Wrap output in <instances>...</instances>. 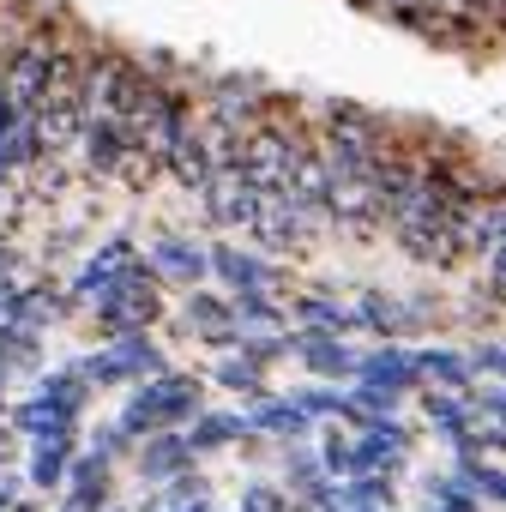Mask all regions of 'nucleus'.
Listing matches in <instances>:
<instances>
[{
    "label": "nucleus",
    "mask_w": 506,
    "mask_h": 512,
    "mask_svg": "<svg viewBox=\"0 0 506 512\" xmlns=\"http://www.w3.org/2000/svg\"><path fill=\"white\" fill-rule=\"evenodd\" d=\"M193 470V446H187V434L181 428H163V434H145V446H139V476L145 482H175V476H187Z\"/></svg>",
    "instance_id": "ddd939ff"
},
{
    "label": "nucleus",
    "mask_w": 506,
    "mask_h": 512,
    "mask_svg": "<svg viewBox=\"0 0 506 512\" xmlns=\"http://www.w3.org/2000/svg\"><path fill=\"white\" fill-rule=\"evenodd\" d=\"M308 416H326V410H338L344 416V392H332V386H302V392H290Z\"/></svg>",
    "instance_id": "c85d7f7f"
},
{
    "label": "nucleus",
    "mask_w": 506,
    "mask_h": 512,
    "mask_svg": "<svg viewBox=\"0 0 506 512\" xmlns=\"http://www.w3.org/2000/svg\"><path fill=\"white\" fill-rule=\"evenodd\" d=\"M145 85V61L121 55V49H91V67H85V121H109V127H127V109Z\"/></svg>",
    "instance_id": "f03ea898"
},
{
    "label": "nucleus",
    "mask_w": 506,
    "mask_h": 512,
    "mask_svg": "<svg viewBox=\"0 0 506 512\" xmlns=\"http://www.w3.org/2000/svg\"><path fill=\"white\" fill-rule=\"evenodd\" d=\"M79 374L91 380V386H121V380H151V374H163V350L145 338V332H127V338H115L109 350H97V356H85L79 362Z\"/></svg>",
    "instance_id": "20e7f679"
},
{
    "label": "nucleus",
    "mask_w": 506,
    "mask_h": 512,
    "mask_svg": "<svg viewBox=\"0 0 506 512\" xmlns=\"http://www.w3.org/2000/svg\"><path fill=\"white\" fill-rule=\"evenodd\" d=\"M199 205H205V217H211L217 229H241V235H247L253 211H260V187L241 175V163H223V169H211V181L199 187Z\"/></svg>",
    "instance_id": "39448f33"
},
{
    "label": "nucleus",
    "mask_w": 506,
    "mask_h": 512,
    "mask_svg": "<svg viewBox=\"0 0 506 512\" xmlns=\"http://www.w3.org/2000/svg\"><path fill=\"white\" fill-rule=\"evenodd\" d=\"M470 374H476V368H470V356H458V350H434V344H428V350H416V380H422V386L464 392V386H470Z\"/></svg>",
    "instance_id": "412c9836"
},
{
    "label": "nucleus",
    "mask_w": 506,
    "mask_h": 512,
    "mask_svg": "<svg viewBox=\"0 0 506 512\" xmlns=\"http://www.w3.org/2000/svg\"><path fill=\"white\" fill-rule=\"evenodd\" d=\"M356 380H362V386H386V392H410V386H422V380H416V350L380 344V350L356 356Z\"/></svg>",
    "instance_id": "2eb2a0df"
},
{
    "label": "nucleus",
    "mask_w": 506,
    "mask_h": 512,
    "mask_svg": "<svg viewBox=\"0 0 506 512\" xmlns=\"http://www.w3.org/2000/svg\"><path fill=\"white\" fill-rule=\"evenodd\" d=\"M187 326L205 338V332H217V326H235V314H229L223 296H211V290H187Z\"/></svg>",
    "instance_id": "393cba45"
},
{
    "label": "nucleus",
    "mask_w": 506,
    "mask_h": 512,
    "mask_svg": "<svg viewBox=\"0 0 506 512\" xmlns=\"http://www.w3.org/2000/svg\"><path fill=\"white\" fill-rule=\"evenodd\" d=\"M458 464L470 470V482H476V500L506 512V470H500V464H476V458H458Z\"/></svg>",
    "instance_id": "bb28decb"
},
{
    "label": "nucleus",
    "mask_w": 506,
    "mask_h": 512,
    "mask_svg": "<svg viewBox=\"0 0 506 512\" xmlns=\"http://www.w3.org/2000/svg\"><path fill=\"white\" fill-rule=\"evenodd\" d=\"M470 368H476V374L506 380V344H476V350H470Z\"/></svg>",
    "instance_id": "7c9ffc66"
},
{
    "label": "nucleus",
    "mask_w": 506,
    "mask_h": 512,
    "mask_svg": "<svg viewBox=\"0 0 506 512\" xmlns=\"http://www.w3.org/2000/svg\"><path fill=\"white\" fill-rule=\"evenodd\" d=\"M241 512H296V506H290V494H278V488H266V482H253V488L241 494Z\"/></svg>",
    "instance_id": "c756f323"
},
{
    "label": "nucleus",
    "mask_w": 506,
    "mask_h": 512,
    "mask_svg": "<svg viewBox=\"0 0 506 512\" xmlns=\"http://www.w3.org/2000/svg\"><path fill=\"white\" fill-rule=\"evenodd\" d=\"M290 350H302V362H308L320 380H350V374H356V350H350L338 332H296Z\"/></svg>",
    "instance_id": "dca6fc26"
},
{
    "label": "nucleus",
    "mask_w": 506,
    "mask_h": 512,
    "mask_svg": "<svg viewBox=\"0 0 506 512\" xmlns=\"http://www.w3.org/2000/svg\"><path fill=\"white\" fill-rule=\"evenodd\" d=\"M13 458V434H0V464H7Z\"/></svg>",
    "instance_id": "f704fd0d"
},
{
    "label": "nucleus",
    "mask_w": 506,
    "mask_h": 512,
    "mask_svg": "<svg viewBox=\"0 0 506 512\" xmlns=\"http://www.w3.org/2000/svg\"><path fill=\"white\" fill-rule=\"evenodd\" d=\"M127 266H133V241H127V235L103 241V247L91 253V260H85V272H79L73 296H79V302H91V290H97V284H109V278H115V272H127Z\"/></svg>",
    "instance_id": "aec40b11"
},
{
    "label": "nucleus",
    "mask_w": 506,
    "mask_h": 512,
    "mask_svg": "<svg viewBox=\"0 0 506 512\" xmlns=\"http://www.w3.org/2000/svg\"><path fill=\"white\" fill-rule=\"evenodd\" d=\"M19 506V482L13 476H0V512H13Z\"/></svg>",
    "instance_id": "473e14b6"
},
{
    "label": "nucleus",
    "mask_w": 506,
    "mask_h": 512,
    "mask_svg": "<svg viewBox=\"0 0 506 512\" xmlns=\"http://www.w3.org/2000/svg\"><path fill=\"white\" fill-rule=\"evenodd\" d=\"M19 217V187H0V229Z\"/></svg>",
    "instance_id": "2f4dec72"
},
{
    "label": "nucleus",
    "mask_w": 506,
    "mask_h": 512,
    "mask_svg": "<svg viewBox=\"0 0 506 512\" xmlns=\"http://www.w3.org/2000/svg\"><path fill=\"white\" fill-rule=\"evenodd\" d=\"M163 175H169L175 187H187V193H199V187L211 181V151H205V139H199V115L175 133V145H169V157H163Z\"/></svg>",
    "instance_id": "4468645a"
},
{
    "label": "nucleus",
    "mask_w": 506,
    "mask_h": 512,
    "mask_svg": "<svg viewBox=\"0 0 506 512\" xmlns=\"http://www.w3.org/2000/svg\"><path fill=\"white\" fill-rule=\"evenodd\" d=\"M211 278L241 296V290H278V266L266 260V253H253V247H235V241H217L211 247Z\"/></svg>",
    "instance_id": "0eeeda50"
},
{
    "label": "nucleus",
    "mask_w": 506,
    "mask_h": 512,
    "mask_svg": "<svg viewBox=\"0 0 506 512\" xmlns=\"http://www.w3.org/2000/svg\"><path fill=\"white\" fill-rule=\"evenodd\" d=\"M13 422H19L25 434H49V428H73V416H67V410H61L55 398H43V392H37L31 404H19V416H13Z\"/></svg>",
    "instance_id": "a878e982"
},
{
    "label": "nucleus",
    "mask_w": 506,
    "mask_h": 512,
    "mask_svg": "<svg viewBox=\"0 0 506 512\" xmlns=\"http://www.w3.org/2000/svg\"><path fill=\"white\" fill-rule=\"evenodd\" d=\"M332 187H326V217L338 235L350 241H368L374 229H386V193L374 187V175H356V169H326Z\"/></svg>",
    "instance_id": "7ed1b4c3"
},
{
    "label": "nucleus",
    "mask_w": 506,
    "mask_h": 512,
    "mask_svg": "<svg viewBox=\"0 0 506 512\" xmlns=\"http://www.w3.org/2000/svg\"><path fill=\"white\" fill-rule=\"evenodd\" d=\"M404 452H410V434L386 416V422H368L362 434H356V476H392L398 464H404Z\"/></svg>",
    "instance_id": "9d476101"
},
{
    "label": "nucleus",
    "mask_w": 506,
    "mask_h": 512,
    "mask_svg": "<svg viewBox=\"0 0 506 512\" xmlns=\"http://www.w3.org/2000/svg\"><path fill=\"white\" fill-rule=\"evenodd\" d=\"M326 229H332L326 211H314V205H302L290 193H260V211H253V223H247L253 247L272 253V260H302Z\"/></svg>",
    "instance_id": "f257e3e1"
},
{
    "label": "nucleus",
    "mask_w": 506,
    "mask_h": 512,
    "mask_svg": "<svg viewBox=\"0 0 506 512\" xmlns=\"http://www.w3.org/2000/svg\"><path fill=\"white\" fill-rule=\"evenodd\" d=\"M356 320H362V332H374V338H386V344H404V338L422 332V314H416L410 302H398V296H380V290H368V296L356 302Z\"/></svg>",
    "instance_id": "9b49d317"
},
{
    "label": "nucleus",
    "mask_w": 506,
    "mask_h": 512,
    "mask_svg": "<svg viewBox=\"0 0 506 512\" xmlns=\"http://www.w3.org/2000/svg\"><path fill=\"white\" fill-rule=\"evenodd\" d=\"M290 320L302 326V332H356L362 320H356V302H332V296H290Z\"/></svg>",
    "instance_id": "6ab92c4d"
},
{
    "label": "nucleus",
    "mask_w": 506,
    "mask_h": 512,
    "mask_svg": "<svg viewBox=\"0 0 506 512\" xmlns=\"http://www.w3.org/2000/svg\"><path fill=\"white\" fill-rule=\"evenodd\" d=\"M422 410H428V428L452 440V434H458V428L470 422V410H476V404H470L464 392H446V386H428V392H422Z\"/></svg>",
    "instance_id": "5701e85b"
},
{
    "label": "nucleus",
    "mask_w": 506,
    "mask_h": 512,
    "mask_svg": "<svg viewBox=\"0 0 506 512\" xmlns=\"http://www.w3.org/2000/svg\"><path fill=\"white\" fill-rule=\"evenodd\" d=\"M266 103H272V91H266L260 79H235V73H223V79L205 85L199 115H211V121L235 127V133H247L253 121H266Z\"/></svg>",
    "instance_id": "423d86ee"
},
{
    "label": "nucleus",
    "mask_w": 506,
    "mask_h": 512,
    "mask_svg": "<svg viewBox=\"0 0 506 512\" xmlns=\"http://www.w3.org/2000/svg\"><path fill=\"white\" fill-rule=\"evenodd\" d=\"M151 404H157V416H163V428H181V422H193L199 410H205V386L193 380V374H151L145 386H139Z\"/></svg>",
    "instance_id": "1a4fd4ad"
},
{
    "label": "nucleus",
    "mask_w": 506,
    "mask_h": 512,
    "mask_svg": "<svg viewBox=\"0 0 506 512\" xmlns=\"http://www.w3.org/2000/svg\"><path fill=\"white\" fill-rule=\"evenodd\" d=\"M67 470H73V428L31 434V482H37V488H61Z\"/></svg>",
    "instance_id": "f3484780"
},
{
    "label": "nucleus",
    "mask_w": 506,
    "mask_h": 512,
    "mask_svg": "<svg viewBox=\"0 0 506 512\" xmlns=\"http://www.w3.org/2000/svg\"><path fill=\"white\" fill-rule=\"evenodd\" d=\"M247 440V416H223V410H199L193 428H187V446L193 452H217V446H235Z\"/></svg>",
    "instance_id": "4be33fe9"
},
{
    "label": "nucleus",
    "mask_w": 506,
    "mask_h": 512,
    "mask_svg": "<svg viewBox=\"0 0 506 512\" xmlns=\"http://www.w3.org/2000/svg\"><path fill=\"white\" fill-rule=\"evenodd\" d=\"M121 157H127V127L85 121V133H79V169L91 181H115L121 175Z\"/></svg>",
    "instance_id": "f8f14e48"
},
{
    "label": "nucleus",
    "mask_w": 506,
    "mask_h": 512,
    "mask_svg": "<svg viewBox=\"0 0 506 512\" xmlns=\"http://www.w3.org/2000/svg\"><path fill=\"white\" fill-rule=\"evenodd\" d=\"M247 428H272V434H284V440H296V434H308L314 428V416L296 404V398H272V392H253L247 398Z\"/></svg>",
    "instance_id": "a211bd4d"
},
{
    "label": "nucleus",
    "mask_w": 506,
    "mask_h": 512,
    "mask_svg": "<svg viewBox=\"0 0 506 512\" xmlns=\"http://www.w3.org/2000/svg\"><path fill=\"white\" fill-rule=\"evenodd\" d=\"M151 272L169 278V284L199 290V284L211 278V247H199V241H187V235H157V247H151Z\"/></svg>",
    "instance_id": "6e6552de"
},
{
    "label": "nucleus",
    "mask_w": 506,
    "mask_h": 512,
    "mask_svg": "<svg viewBox=\"0 0 506 512\" xmlns=\"http://www.w3.org/2000/svg\"><path fill=\"white\" fill-rule=\"evenodd\" d=\"M217 380L253 398V392H266V362H260V356H247V350H235V356L217 362Z\"/></svg>",
    "instance_id": "b1692460"
},
{
    "label": "nucleus",
    "mask_w": 506,
    "mask_h": 512,
    "mask_svg": "<svg viewBox=\"0 0 506 512\" xmlns=\"http://www.w3.org/2000/svg\"><path fill=\"white\" fill-rule=\"evenodd\" d=\"M187 512H211V506H205V500H199V506H187Z\"/></svg>",
    "instance_id": "c9c22d12"
},
{
    "label": "nucleus",
    "mask_w": 506,
    "mask_h": 512,
    "mask_svg": "<svg viewBox=\"0 0 506 512\" xmlns=\"http://www.w3.org/2000/svg\"><path fill=\"white\" fill-rule=\"evenodd\" d=\"M320 464H326L332 482L356 476V440H350V434H326V440H320Z\"/></svg>",
    "instance_id": "cd10ccee"
},
{
    "label": "nucleus",
    "mask_w": 506,
    "mask_h": 512,
    "mask_svg": "<svg viewBox=\"0 0 506 512\" xmlns=\"http://www.w3.org/2000/svg\"><path fill=\"white\" fill-rule=\"evenodd\" d=\"M428 512H482V500H470V506H434L428 500Z\"/></svg>",
    "instance_id": "72a5a7b5"
},
{
    "label": "nucleus",
    "mask_w": 506,
    "mask_h": 512,
    "mask_svg": "<svg viewBox=\"0 0 506 512\" xmlns=\"http://www.w3.org/2000/svg\"><path fill=\"white\" fill-rule=\"evenodd\" d=\"M356 7H368V0H356Z\"/></svg>",
    "instance_id": "e433bc0d"
}]
</instances>
